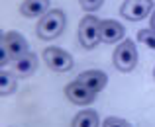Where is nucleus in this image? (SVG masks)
<instances>
[{
  "label": "nucleus",
  "instance_id": "obj_3",
  "mask_svg": "<svg viewBox=\"0 0 155 127\" xmlns=\"http://www.w3.org/2000/svg\"><path fill=\"white\" fill-rule=\"evenodd\" d=\"M100 41V20L94 16H84L79 26V43L84 49H94Z\"/></svg>",
  "mask_w": 155,
  "mask_h": 127
},
{
  "label": "nucleus",
  "instance_id": "obj_11",
  "mask_svg": "<svg viewBox=\"0 0 155 127\" xmlns=\"http://www.w3.org/2000/svg\"><path fill=\"white\" fill-rule=\"evenodd\" d=\"M20 12L26 18H43L49 12V0H24Z\"/></svg>",
  "mask_w": 155,
  "mask_h": 127
},
{
  "label": "nucleus",
  "instance_id": "obj_12",
  "mask_svg": "<svg viewBox=\"0 0 155 127\" xmlns=\"http://www.w3.org/2000/svg\"><path fill=\"white\" fill-rule=\"evenodd\" d=\"M71 127H98V113L92 112V110L79 112L73 119Z\"/></svg>",
  "mask_w": 155,
  "mask_h": 127
},
{
  "label": "nucleus",
  "instance_id": "obj_8",
  "mask_svg": "<svg viewBox=\"0 0 155 127\" xmlns=\"http://www.w3.org/2000/svg\"><path fill=\"white\" fill-rule=\"evenodd\" d=\"M77 82H81L83 86H87L91 92L98 94L100 90H104L106 82H108V76H106L102 71H94V68H92V71L81 72V75L77 76Z\"/></svg>",
  "mask_w": 155,
  "mask_h": 127
},
{
  "label": "nucleus",
  "instance_id": "obj_15",
  "mask_svg": "<svg viewBox=\"0 0 155 127\" xmlns=\"http://www.w3.org/2000/svg\"><path fill=\"white\" fill-rule=\"evenodd\" d=\"M102 127H132L126 119H122V117H106Z\"/></svg>",
  "mask_w": 155,
  "mask_h": 127
},
{
  "label": "nucleus",
  "instance_id": "obj_2",
  "mask_svg": "<svg viewBox=\"0 0 155 127\" xmlns=\"http://www.w3.org/2000/svg\"><path fill=\"white\" fill-rule=\"evenodd\" d=\"M114 67L120 72H130L137 65V49L132 39H124L114 51Z\"/></svg>",
  "mask_w": 155,
  "mask_h": 127
},
{
  "label": "nucleus",
  "instance_id": "obj_14",
  "mask_svg": "<svg viewBox=\"0 0 155 127\" xmlns=\"http://www.w3.org/2000/svg\"><path fill=\"white\" fill-rule=\"evenodd\" d=\"M137 41L143 43V45H147L149 49H153V51H155V33H153L151 30H140V31H137Z\"/></svg>",
  "mask_w": 155,
  "mask_h": 127
},
{
  "label": "nucleus",
  "instance_id": "obj_13",
  "mask_svg": "<svg viewBox=\"0 0 155 127\" xmlns=\"http://www.w3.org/2000/svg\"><path fill=\"white\" fill-rule=\"evenodd\" d=\"M16 78H18V76H16L14 72L2 68V72H0V94H2V96H10V94L16 92V88H18Z\"/></svg>",
  "mask_w": 155,
  "mask_h": 127
},
{
  "label": "nucleus",
  "instance_id": "obj_10",
  "mask_svg": "<svg viewBox=\"0 0 155 127\" xmlns=\"http://www.w3.org/2000/svg\"><path fill=\"white\" fill-rule=\"evenodd\" d=\"M124 26L114 20H102L100 22V39L104 43H116L124 37Z\"/></svg>",
  "mask_w": 155,
  "mask_h": 127
},
{
  "label": "nucleus",
  "instance_id": "obj_6",
  "mask_svg": "<svg viewBox=\"0 0 155 127\" xmlns=\"http://www.w3.org/2000/svg\"><path fill=\"white\" fill-rule=\"evenodd\" d=\"M153 10V0H126L120 8L122 18L130 20V22H140V20L147 18Z\"/></svg>",
  "mask_w": 155,
  "mask_h": 127
},
{
  "label": "nucleus",
  "instance_id": "obj_16",
  "mask_svg": "<svg viewBox=\"0 0 155 127\" xmlns=\"http://www.w3.org/2000/svg\"><path fill=\"white\" fill-rule=\"evenodd\" d=\"M79 2L87 12H94V10H98V8L102 6L104 0H79Z\"/></svg>",
  "mask_w": 155,
  "mask_h": 127
},
{
  "label": "nucleus",
  "instance_id": "obj_7",
  "mask_svg": "<svg viewBox=\"0 0 155 127\" xmlns=\"http://www.w3.org/2000/svg\"><path fill=\"white\" fill-rule=\"evenodd\" d=\"M65 96L69 98V102H73V104H77V106H88V104L94 102L96 94L91 92L87 86H83L81 82L75 80V82L65 86Z\"/></svg>",
  "mask_w": 155,
  "mask_h": 127
},
{
  "label": "nucleus",
  "instance_id": "obj_1",
  "mask_svg": "<svg viewBox=\"0 0 155 127\" xmlns=\"http://www.w3.org/2000/svg\"><path fill=\"white\" fill-rule=\"evenodd\" d=\"M65 30V14L61 10H49L38 24V37L39 39H55Z\"/></svg>",
  "mask_w": 155,
  "mask_h": 127
},
{
  "label": "nucleus",
  "instance_id": "obj_17",
  "mask_svg": "<svg viewBox=\"0 0 155 127\" xmlns=\"http://www.w3.org/2000/svg\"><path fill=\"white\" fill-rule=\"evenodd\" d=\"M149 30L155 33V12H151V18H149Z\"/></svg>",
  "mask_w": 155,
  "mask_h": 127
},
{
  "label": "nucleus",
  "instance_id": "obj_9",
  "mask_svg": "<svg viewBox=\"0 0 155 127\" xmlns=\"http://www.w3.org/2000/svg\"><path fill=\"white\" fill-rule=\"evenodd\" d=\"M35 68H38V57L31 51L26 53L24 57H20V59L12 61V72H14L18 78H28V76H31L35 72Z\"/></svg>",
  "mask_w": 155,
  "mask_h": 127
},
{
  "label": "nucleus",
  "instance_id": "obj_5",
  "mask_svg": "<svg viewBox=\"0 0 155 127\" xmlns=\"http://www.w3.org/2000/svg\"><path fill=\"white\" fill-rule=\"evenodd\" d=\"M0 47L6 49L8 55L12 57V61L30 53V45L24 39V35L18 33V31H4L2 37H0Z\"/></svg>",
  "mask_w": 155,
  "mask_h": 127
},
{
  "label": "nucleus",
  "instance_id": "obj_18",
  "mask_svg": "<svg viewBox=\"0 0 155 127\" xmlns=\"http://www.w3.org/2000/svg\"><path fill=\"white\" fill-rule=\"evenodd\" d=\"M153 78H155V68H153Z\"/></svg>",
  "mask_w": 155,
  "mask_h": 127
},
{
  "label": "nucleus",
  "instance_id": "obj_4",
  "mask_svg": "<svg viewBox=\"0 0 155 127\" xmlns=\"http://www.w3.org/2000/svg\"><path fill=\"white\" fill-rule=\"evenodd\" d=\"M43 61L55 72H69L73 68V65H75L73 63V57L59 47H47L43 51Z\"/></svg>",
  "mask_w": 155,
  "mask_h": 127
}]
</instances>
